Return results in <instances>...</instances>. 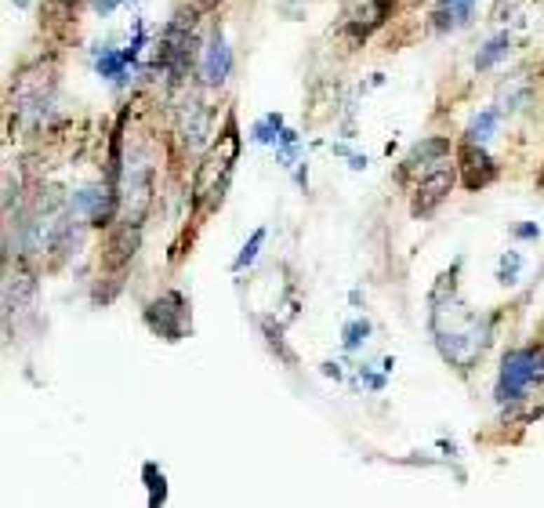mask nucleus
<instances>
[{"label":"nucleus","mask_w":544,"mask_h":508,"mask_svg":"<svg viewBox=\"0 0 544 508\" xmlns=\"http://www.w3.org/2000/svg\"><path fill=\"white\" fill-rule=\"evenodd\" d=\"M320 370H323L327 377H334V381H341V363H323Z\"/></svg>","instance_id":"nucleus-25"},{"label":"nucleus","mask_w":544,"mask_h":508,"mask_svg":"<svg viewBox=\"0 0 544 508\" xmlns=\"http://www.w3.org/2000/svg\"><path fill=\"white\" fill-rule=\"evenodd\" d=\"M120 4H123V0H95V11L98 15H113Z\"/></svg>","instance_id":"nucleus-24"},{"label":"nucleus","mask_w":544,"mask_h":508,"mask_svg":"<svg viewBox=\"0 0 544 508\" xmlns=\"http://www.w3.org/2000/svg\"><path fill=\"white\" fill-rule=\"evenodd\" d=\"M348 167H352V171H363V167H367V156L352 153V156H348Z\"/></svg>","instance_id":"nucleus-26"},{"label":"nucleus","mask_w":544,"mask_h":508,"mask_svg":"<svg viewBox=\"0 0 544 508\" xmlns=\"http://www.w3.org/2000/svg\"><path fill=\"white\" fill-rule=\"evenodd\" d=\"M33 294H36V283L29 276H8V283H4V309L15 312L22 305H33Z\"/></svg>","instance_id":"nucleus-9"},{"label":"nucleus","mask_w":544,"mask_h":508,"mask_svg":"<svg viewBox=\"0 0 544 508\" xmlns=\"http://www.w3.org/2000/svg\"><path fill=\"white\" fill-rule=\"evenodd\" d=\"M229 69H233V51H229L222 29L211 36V44H207V55H203V80L211 83V88H222L229 80Z\"/></svg>","instance_id":"nucleus-6"},{"label":"nucleus","mask_w":544,"mask_h":508,"mask_svg":"<svg viewBox=\"0 0 544 508\" xmlns=\"http://www.w3.org/2000/svg\"><path fill=\"white\" fill-rule=\"evenodd\" d=\"M265 236H268V229L265 225H258L254 232H250V240L240 247V254H236V262H233V272H243V269H250L254 265V258H258V250L265 247Z\"/></svg>","instance_id":"nucleus-13"},{"label":"nucleus","mask_w":544,"mask_h":508,"mask_svg":"<svg viewBox=\"0 0 544 508\" xmlns=\"http://www.w3.org/2000/svg\"><path fill=\"white\" fill-rule=\"evenodd\" d=\"M454 182H457L454 167H432V171H425L421 175V185H417V196H414V215L417 218L432 215V207L443 203V196L454 189Z\"/></svg>","instance_id":"nucleus-4"},{"label":"nucleus","mask_w":544,"mask_h":508,"mask_svg":"<svg viewBox=\"0 0 544 508\" xmlns=\"http://www.w3.org/2000/svg\"><path fill=\"white\" fill-rule=\"evenodd\" d=\"M142 476H145V486H149V504H160L167 497V486H163V472L156 469L153 461L142 464Z\"/></svg>","instance_id":"nucleus-18"},{"label":"nucleus","mask_w":544,"mask_h":508,"mask_svg":"<svg viewBox=\"0 0 544 508\" xmlns=\"http://www.w3.org/2000/svg\"><path fill=\"white\" fill-rule=\"evenodd\" d=\"M185 320H189V309H185V298L178 290H167L156 302L145 305V323H149V330L160 334L163 342H178L185 334Z\"/></svg>","instance_id":"nucleus-2"},{"label":"nucleus","mask_w":544,"mask_h":508,"mask_svg":"<svg viewBox=\"0 0 544 508\" xmlns=\"http://www.w3.org/2000/svg\"><path fill=\"white\" fill-rule=\"evenodd\" d=\"M128 66H131L128 55H123V51H109V48H102V55H98V62H95L98 76H128V73H123Z\"/></svg>","instance_id":"nucleus-14"},{"label":"nucleus","mask_w":544,"mask_h":508,"mask_svg":"<svg viewBox=\"0 0 544 508\" xmlns=\"http://www.w3.org/2000/svg\"><path fill=\"white\" fill-rule=\"evenodd\" d=\"M497 123H501V113L497 109H483L479 116H472L468 123V131H465V142H475V145H487L497 131Z\"/></svg>","instance_id":"nucleus-10"},{"label":"nucleus","mask_w":544,"mask_h":508,"mask_svg":"<svg viewBox=\"0 0 544 508\" xmlns=\"http://www.w3.org/2000/svg\"><path fill=\"white\" fill-rule=\"evenodd\" d=\"M189 109H193V120L185 116V127H182V131H185V142H189L193 149H196V145L203 142V135H207V113L200 109V102H193Z\"/></svg>","instance_id":"nucleus-16"},{"label":"nucleus","mask_w":544,"mask_h":508,"mask_svg":"<svg viewBox=\"0 0 544 508\" xmlns=\"http://www.w3.org/2000/svg\"><path fill=\"white\" fill-rule=\"evenodd\" d=\"M512 236H519V240H537V236H540V225H537V222L515 225V229H512Z\"/></svg>","instance_id":"nucleus-22"},{"label":"nucleus","mask_w":544,"mask_h":508,"mask_svg":"<svg viewBox=\"0 0 544 508\" xmlns=\"http://www.w3.org/2000/svg\"><path fill=\"white\" fill-rule=\"evenodd\" d=\"M526 98H530V83H515V88H505L501 91V109H508V113H515V109H522L526 105Z\"/></svg>","instance_id":"nucleus-20"},{"label":"nucleus","mask_w":544,"mask_h":508,"mask_svg":"<svg viewBox=\"0 0 544 508\" xmlns=\"http://www.w3.org/2000/svg\"><path fill=\"white\" fill-rule=\"evenodd\" d=\"M276 156H280L283 167H294V163H298V131L283 127L280 138H276Z\"/></svg>","instance_id":"nucleus-17"},{"label":"nucleus","mask_w":544,"mask_h":508,"mask_svg":"<svg viewBox=\"0 0 544 508\" xmlns=\"http://www.w3.org/2000/svg\"><path fill=\"white\" fill-rule=\"evenodd\" d=\"M472 11H475V0H439V11H435V26L447 29L454 26H468L472 22Z\"/></svg>","instance_id":"nucleus-8"},{"label":"nucleus","mask_w":544,"mask_h":508,"mask_svg":"<svg viewBox=\"0 0 544 508\" xmlns=\"http://www.w3.org/2000/svg\"><path fill=\"white\" fill-rule=\"evenodd\" d=\"M135 250H138V225L123 222V225H116L109 232V240H106V265L109 269H123L135 258Z\"/></svg>","instance_id":"nucleus-5"},{"label":"nucleus","mask_w":544,"mask_h":508,"mask_svg":"<svg viewBox=\"0 0 544 508\" xmlns=\"http://www.w3.org/2000/svg\"><path fill=\"white\" fill-rule=\"evenodd\" d=\"M345 349L348 352H355V349H363V342L370 337V320H352V323H345Z\"/></svg>","instance_id":"nucleus-19"},{"label":"nucleus","mask_w":544,"mask_h":508,"mask_svg":"<svg viewBox=\"0 0 544 508\" xmlns=\"http://www.w3.org/2000/svg\"><path fill=\"white\" fill-rule=\"evenodd\" d=\"M450 153V142L447 138H428V142H421V145H417V149L403 160V175L407 171H432V160H439V156H447ZM400 175V178H403Z\"/></svg>","instance_id":"nucleus-7"},{"label":"nucleus","mask_w":544,"mask_h":508,"mask_svg":"<svg viewBox=\"0 0 544 508\" xmlns=\"http://www.w3.org/2000/svg\"><path fill=\"white\" fill-rule=\"evenodd\" d=\"M519 272H522V254L519 250H505V254H501V262H497V283L512 287L519 280Z\"/></svg>","instance_id":"nucleus-15"},{"label":"nucleus","mask_w":544,"mask_h":508,"mask_svg":"<svg viewBox=\"0 0 544 508\" xmlns=\"http://www.w3.org/2000/svg\"><path fill=\"white\" fill-rule=\"evenodd\" d=\"M280 131H283V116H280V113H265L254 127H250V142H258V145H276Z\"/></svg>","instance_id":"nucleus-12"},{"label":"nucleus","mask_w":544,"mask_h":508,"mask_svg":"<svg viewBox=\"0 0 544 508\" xmlns=\"http://www.w3.org/2000/svg\"><path fill=\"white\" fill-rule=\"evenodd\" d=\"M200 175H211V163H207ZM203 189H207V178H200V182H196V196H203ZM222 189H225V185H222V182H215V193H218V196H222Z\"/></svg>","instance_id":"nucleus-23"},{"label":"nucleus","mask_w":544,"mask_h":508,"mask_svg":"<svg viewBox=\"0 0 544 508\" xmlns=\"http://www.w3.org/2000/svg\"><path fill=\"white\" fill-rule=\"evenodd\" d=\"M15 8H29V0H15Z\"/></svg>","instance_id":"nucleus-27"},{"label":"nucleus","mask_w":544,"mask_h":508,"mask_svg":"<svg viewBox=\"0 0 544 508\" xmlns=\"http://www.w3.org/2000/svg\"><path fill=\"white\" fill-rule=\"evenodd\" d=\"M261 330H265V337H268V345L276 349V352L287 359V363H294V352H290V349L283 345V330H280V327H272L268 320H261Z\"/></svg>","instance_id":"nucleus-21"},{"label":"nucleus","mask_w":544,"mask_h":508,"mask_svg":"<svg viewBox=\"0 0 544 508\" xmlns=\"http://www.w3.org/2000/svg\"><path fill=\"white\" fill-rule=\"evenodd\" d=\"M508 48H512V36H508V33H497V36H490L487 44H483V51L475 55V69H483V73H487V69H494L497 62L508 55Z\"/></svg>","instance_id":"nucleus-11"},{"label":"nucleus","mask_w":544,"mask_h":508,"mask_svg":"<svg viewBox=\"0 0 544 508\" xmlns=\"http://www.w3.org/2000/svg\"><path fill=\"white\" fill-rule=\"evenodd\" d=\"M533 381H540V359L537 349H512L501 359V377H497V399H522Z\"/></svg>","instance_id":"nucleus-1"},{"label":"nucleus","mask_w":544,"mask_h":508,"mask_svg":"<svg viewBox=\"0 0 544 508\" xmlns=\"http://www.w3.org/2000/svg\"><path fill=\"white\" fill-rule=\"evenodd\" d=\"M457 167H461V182L465 189H472V193H479L483 185H490L497 178V163L487 156L483 145H475V142H465L461 149H457Z\"/></svg>","instance_id":"nucleus-3"}]
</instances>
